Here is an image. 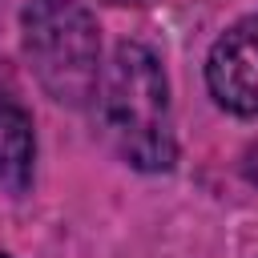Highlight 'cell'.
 Returning <instances> with one entry per match:
<instances>
[{
  "label": "cell",
  "mask_w": 258,
  "mask_h": 258,
  "mask_svg": "<svg viewBox=\"0 0 258 258\" xmlns=\"http://www.w3.org/2000/svg\"><path fill=\"white\" fill-rule=\"evenodd\" d=\"M101 121L113 149L145 173L169 169L177 157L173 117H169V81L161 60L145 44H117L101 77Z\"/></svg>",
  "instance_id": "cell-1"
},
{
  "label": "cell",
  "mask_w": 258,
  "mask_h": 258,
  "mask_svg": "<svg viewBox=\"0 0 258 258\" xmlns=\"http://www.w3.org/2000/svg\"><path fill=\"white\" fill-rule=\"evenodd\" d=\"M20 28H24V56L40 89L60 105L81 109L101 81L97 20L77 0H28Z\"/></svg>",
  "instance_id": "cell-2"
},
{
  "label": "cell",
  "mask_w": 258,
  "mask_h": 258,
  "mask_svg": "<svg viewBox=\"0 0 258 258\" xmlns=\"http://www.w3.org/2000/svg\"><path fill=\"white\" fill-rule=\"evenodd\" d=\"M206 85L222 109L258 117V16L230 24L214 40L206 56Z\"/></svg>",
  "instance_id": "cell-3"
},
{
  "label": "cell",
  "mask_w": 258,
  "mask_h": 258,
  "mask_svg": "<svg viewBox=\"0 0 258 258\" xmlns=\"http://www.w3.org/2000/svg\"><path fill=\"white\" fill-rule=\"evenodd\" d=\"M32 157H36V137L28 109L16 105L12 97H0V185L24 189L32 177Z\"/></svg>",
  "instance_id": "cell-4"
},
{
  "label": "cell",
  "mask_w": 258,
  "mask_h": 258,
  "mask_svg": "<svg viewBox=\"0 0 258 258\" xmlns=\"http://www.w3.org/2000/svg\"><path fill=\"white\" fill-rule=\"evenodd\" d=\"M105 4H141V0H105Z\"/></svg>",
  "instance_id": "cell-5"
},
{
  "label": "cell",
  "mask_w": 258,
  "mask_h": 258,
  "mask_svg": "<svg viewBox=\"0 0 258 258\" xmlns=\"http://www.w3.org/2000/svg\"><path fill=\"white\" fill-rule=\"evenodd\" d=\"M0 258H12V254H0Z\"/></svg>",
  "instance_id": "cell-6"
}]
</instances>
